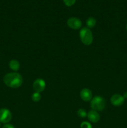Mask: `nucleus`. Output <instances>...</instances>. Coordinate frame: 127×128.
I'll return each instance as SVG.
<instances>
[{"label":"nucleus","instance_id":"ddd939ff","mask_svg":"<svg viewBox=\"0 0 127 128\" xmlns=\"http://www.w3.org/2000/svg\"><path fill=\"white\" fill-rule=\"evenodd\" d=\"M77 115L78 117L81 118H84L87 116V113L85 110H84L83 109H80L77 111Z\"/></svg>","mask_w":127,"mask_h":128},{"label":"nucleus","instance_id":"9d476101","mask_svg":"<svg viewBox=\"0 0 127 128\" xmlns=\"http://www.w3.org/2000/svg\"><path fill=\"white\" fill-rule=\"evenodd\" d=\"M9 66L10 69L14 71H17L20 68V63L18 61L16 60H12L9 61Z\"/></svg>","mask_w":127,"mask_h":128},{"label":"nucleus","instance_id":"39448f33","mask_svg":"<svg viewBox=\"0 0 127 128\" xmlns=\"http://www.w3.org/2000/svg\"><path fill=\"white\" fill-rule=\"evenodd\" d=\"M33 87L34 90L35 92H41L45 90L46 88V82L44 80H43L41 78L36 79L33 82Z\"/></svg>","mask_w":127,"mask_h":128},{"label":"nucleus","instance_id":"2eb2a0df","mask_svg":"<svg viewBox=\"0 0 127 128\" xmlns=\"http://www.w3.org/2000/svg\"><path fill=\"white\" fill-rule=\"evenodd\" d=\"M76 0H64L65 4L67 6H72L75 2Z\"/></svg>","mask_w":127,"mask_h":128},{"label":"nucleus","instance_id":"6e6552de","mask_svg":"<svg viewBox=\"0 0 127 128\" xmlns=\"http://www.w3.org/2000/svg\"><path fill=\"white\" fill-rule=\"evenodd\" d=\"M81 99L85 102H88L92 100V92L89 89L83 88L81 90L80 93Z\"/></svg>","mask_w":127,"mask_h":128},{"label":"nucleus","instance_id":"f3484780","mask_svg":"<svg viewBox=\"0 0 127 128\" xmlns=\"http://www.w3.org/2000/svg\"><path fill=\"white\" fill-rule=\"evenodd\" d=\"M123 96L125 99H127V91H126V92H124Z\"/></svg>","mask_w":127,"mask_h":128},{"label":"nucleus","instance_id":"f257e3e1","mask_svg":"<svg viewBox=\"0 0 127 128\" xmlns=\"http://www.w3.org/2000/svg\"><path fill=\"white\" fill-rule=\"evenodd\" d=\"M4 82L8 87L11 88H17L22 85L23 78L19 73L14 72L7 73L4 76Z\"/></svg>","mask_w":127,"mask_h":128},{"label":"nucleus","instance_id":"9b49d317","mask_svg":"<svg viewBox=\"0 0 127 128\" xmlns=\"http://www.w3.org/2000/svg\"><path fill=\"white\" fill-rule=\"evenodd\" d=\"M86 24H87V28L90 29L93 28L96 25V20L95 19L93 18L90 17L89 18L87 19V21H86Z\"/></svg>","mask_w":127,"mask_h":128},{"label":"nucleus","instance_id":"1a4fd4ad","mask_svg":"<svg viewBox=\"0 0 127 128\" xmlns=\"http://www.w3.org/2000/svg\"><path fill=\"white\" fill-rule=\"evenodd\" d=\"M87 118L90 122L96 123L100 120V115L98 112L94 110H91L87 113Z\"/></svg>","mask_w":127,"mask_h":128},{"label":"nucleus","instance_id":"7ed1b4c3","mask_svg":"<svg viewBox=\"0 0 127 128\" xmlns=\"http://www.w3.org/2000/svg\"><path fill=\"white\" fill-rule=\"evenodd\" d=\"M106 105L105 101L101 96H95L92 99L90 102L91 108L96 111H101L105 108Z\"/></svg>","mask_w":127,"mask_h":128},{"label":"nucleus","instance_id":"a211bd4d","mask_svg":"<svg viewBox=\"0 0 127 128\" xmlns=\"http://www.w3.org/2000/svg\"><path fill=\"white\" fill-rule=\"evenodd\" d=\"M1 122H0V128H1Z\"/></svg>","mask_w":127,"mask_h":128},{"label":"nucleus","instance_id":"6ab92c4d","mask_svg":"<svg viewBox=\"0 0 127 128\" xmlns=\"http://www.w3.org/2000/svg\"><path fill=\"white\" fill-rule=\"evenodd\" d=\"M126 29H127V25H126Z\"/></svg>","mask_w":127,"mask_h":128},{"label":"nucleus","instance_id":"dca6fc26","mask_svg":"<svg viewBox=\"0 0 127 128\" xmlns=\"http://www.w3.org/2000/svg\"><path fill=\"white\" fill-rule=\"evenodd\" d=\"M2 128H15L14 127L13 125L11 124H5L3 126H2Z\"/></svg>","mask_w":127,"mask_h":128},{"label":"nucleus","instance_id":"20e7f679","mask_svg":"<svg viewBox=\"0 0 127 128\" xmlns=\"http://www.w3.org/2000/svg\"><path fill=\"white\" fill-rule=\"evenodd\" d=\"M12 119L11 111L6 108L0 110V122L3 124H7Z\"/></svg>","mask_w":127,"mask_h":128},{"label":"nucleus","instance_id":"4468645a","mask_svg":"<svg viewBox=\"0 0 127 128\" xmlns=\"http://www.w3.org/2000/svg\"><path fill=\"white\" fill-rule=\"evenodd\" d=\"M80 128H92V126L90 122L83 121L80 124Z\"/></svg>","mask_w":127,"mask_h":128},{"label":"nucleus","instance_id":"0eeeda50","mask_svg":"<svg viewBox=\"0 0 127 128\" xmlns=\"http://www.w3.org/2000/svg\"><path fill=\"white\" fill-rule=\"evenodd\" d=\"M111 103L115 106H120L124 103L125 98L119 94H115L111 97Z\"/></svg>","mask_w":127,"mask_h":128},{"label":"nucleus","instance_id":"423d86ee","mask_svg":"<svg viewBox=\"0 0 127 128\" xmlns=\"http://www.w3.org/2000/svg\"><path fill=\"white\" fill-rule=\"evenodd\" d=\"M67 26L72 30H78L82 26V21L77 18H70L67 21Z\"/></svg>","mask_w":127,"mask_h":128},{"label":"nucleus","instance_id":"f8f14e48","mask_svg":"<svg viewBox=\"0 0 127 128\" xmlns=\"http://www.w3.org/2000/svg\"><path fill=\"white\" fill-rule=\"evenodd\" d=\"M41 96L39 92H35L32 95V100L34 102H38L41 100Z\"/></svg>","mask_w":127,"mask_h":128},{"label":"nucleus","instance_id":"f03ea898","mask_svg":"<svg viewBox=\"0 0 127 128\" xmlns=\"http://www.w3.org/2000/svg\"><path fill=\"white\" fill-rule=\"evenodd\" d=\"M80 38L85 45H90L93 42V34L89 28L83 27L80 31Z\"/></svg>","mask_w":127,"mask_h":128}]
</instances>
